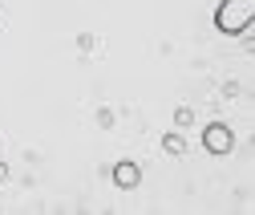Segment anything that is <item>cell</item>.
Wrapping results in <instances>:
<instances>
[{
	"instance_id": "6da1fadb",
	"label": "cell",
	"mask_w": 255,
	"mask_h": 215,
	"mask_svg": "<svg viewBox=\"0 0 255 215\" xmlns=\"http://www.w3.org/2000/svg\"><path fill=\"white\" fill-rule=\"evenodd\" d=\"M251 20H255V0H223V4L215 8V28L223 37L247 33Z\"/></svg>"
},
{
	"instance_id": "7a4b0ae2",
	"label": "cell",
	"mask_w": 255,
	"mask_h": 215,
	"mask_svg": "<svg viewBox=\"0 0 255 215\" xmlns=\"http://www.w3.org/2000/svg\"><path fill=\"white\" fill-rule=\"evenodd\" d=\"M203 150H211V155H231V150H235V130L227 126V122H211V126H203Z\"/></svg>"
},
{
	"instance_id": "3957f363",
	"label": "cell",
	"mask_w": 255,
	"mask_h": 215,
	"mask_svg": "<svg viewBox=\"0 0 255 215\" xmlns=\"http://www.w3.org/2000/svg\"><path fill=\"white\" fill-rule=\"evenodd\" d=\"M114 183H118L122 191H134L138 183H142V167H138L134 159H122V163L114 167Z\"/></svg>"
},
{
	"instance_id": "277c9868",
	"label": "cell",
	"mask_w": 255,
	"mask_h": 215,
	"mask_svg": "<svg viewBox=\"0 0 255 215\" xmlns=\"http://www.w3.org/2000/svg\"><path fill=\"white\" fill-rule=\"evenodd\" d=\"M166 150H170V155H182V150H186L182 134H166Z\"/></svg>"
}]
</instances>
